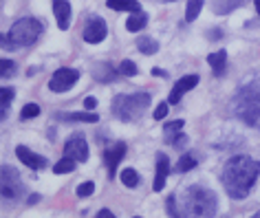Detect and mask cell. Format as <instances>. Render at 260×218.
<instances>
[{
  "instance_id": "cell-1",
  "label": "cell",
  "mask_w": 260,
  "mask_h": 218,
  "mask_svg": "<svg viewBox=\"0 0 260 218\" xmlns=\"http://www.w3.org/2000/svg\"><path fill=\"white\" fill-rule=\"evenodd\" d=\"M260 174V161L251 157H232L227 161L225 170H223V185L227 190V194L236 201H243V198L249 194L253 183Z\"/></svg>"
},
{
  "instance_id": "cell-2",
  "label": "cell",
  "mask_w": 260,
  "mask_h": 218,
  "mask_svg": "<svg viewBox=\"0 0 260 218\" xmlns=\"http://www.w3.org/2000/svg\"><path fill=\"white\" fill-rule=\"evenodd\" d=\"M236 115L245 124L260 128V82L243 86L236 95Z\"/></svg>"
},
{
  "instance_id": "cell-3",
  "label": "cell",
  "mask_w": 260,
  "mask_h": 218,
  "mask_svg": "<svg viewBox=\"0 0 260 218\" xmlns=\"http://www.w3.org/2000/svg\"><path fill=\"white\" fill-rule=\"evenodd\" d=\"M150 106V93H135V95H117L113 99V115L121 121H137L144 111Z\"/></svg>"
},
{
  "instance_id": "cell-4",
  "label": "cell",
  "mask_w": 260,
  "mask_h": 218,
  "mask_svg": "<svg viewBox=\"0 0 260 218\" xmlns=\"http://www.w3.org/2000/svg\"><path fill=\"white\" fill-rule=\"evenodd\" d=\"M218 201L212 190L203 188V185H192L187 190V209L194 218H212L216 214Z\"/></svg>"
},
{
  "instance_id": "cell-5",
  "label": "cell",
  "mask_w": 260,
  "mask_h": 218,
  "mask_svg": "<svg viewBox=\"0 0 260 218\" xmlns=\"http://www.w3.org/2000/svg\"><path fill=\"white\" fill-rule=\"evenodd\" d=\"M42 33V22L36 18H20L14 22V27L9 31V38L16 47H31Z\"/></svg>"
},
{
  "instance_id": "cell-6",
  "label": "cell",
  "mask_w": 260,
  "mask_h": 218,
  "mask_svg": "<svg viewBox=\"0 0 260 218\" xmlns=\"http://www.w3.org/2000/svg\"><path fill=\"white\" fill-rule=\"evenodd\" d=\"M24 194V185L20 172L11 165H0V198L18 201Z\"/></svg>"
},
{
  "instance_id": "cell-7",
  "label": "cell",
  "mask_w": 260,
  "mask_h": 218,
  "mask_svg": "<svg viewBox=\"0 0 260 218\" xmlns=\"http://www.w3.org/2000/svg\"><path fill=\"white\" fill-rule=\"evenodd\" d=\"M64 157L73 159V161H86L88 159V143L82 132H75L67 139V143H64Z\"/></svg>"
},
{
  "instance_id": "cell-8",
  "label": "cell",
  "mask_w": 260,
  "mask_h": 218,
  "mask_svg": "<svg viewBox=\"0 0 260 218\" xmlns=\"http://www.w3.org/2000/svg\"><path fill=\"white\" fill-rule=\"evenodd\" d=\"M77 80H80V70H75V68H60V70H55V73L51 75L49 88L53 93H64V91H69V88L73 86Z\"/></svg>"
},
{
  "instance_id": "cell-9",
  "label": "cell",
  "mask_w": 260,
  "mask_h": 218,
  "mask_svg": "<svg viewBox=\"0 0 260 218\" xmlns=\"http://www.w3.org/2000/svg\"><path fill=\"white\" fill-rule=\"evenodd\" d=\"M82 38L86 40L88 44H100L104 38H106V20L100 16H93L86 20V27H84V33Z\"/></svg>"
},
{
  "instance_id": "cell-10",
  "label": "cell",
  "mask_w": 260,
  "mask_h": 218,
  "mask_svg": "<svg viewBox=\"0 0 260 218\" xmlns=\"http://www.w3.org/2000/svg\"><path fill=\"white\" fill-rule=\"evenodd\" d=\"M123 155H126V143H123V141L115 143L113 148H108L106 152H104V163H106V168H108V176H110V178L115 176L117 165H119V161L123 159Z\"/></svg>"
},
{
  "instance_id": "cell-11",
  "label": "cell",
  "mask_w": 260,
  "mask_h": 218,
  "mask_svg": "<svg viewBox=\"0 0 260 218\" xmlns=\"http://www.w3.org/2000/svg\"><path fill=\"white\" fill-rule=\"evenodd\" d=\"M16 157L20 159V161L27 165V168H31V170L47 168V159L40 157V155H36V152H31L27 146H18V148H16Z\"/></svg>"
},
{
  "instance_id": "cell-12",
  "label": "cell",
  "mask_w": 260,
  "mask_h": 218,
  "mask_svg": "<svg viewBox=\"0 0 260 218\" xmlns=\"http://www.w3.org/2000/svg\"><path fill=\"white\" fill-rule=\"evenodd\" d=\"M168 174H170V159L159 152V155H157V174H154V185H152L154 192H161L166 188Z\"/></svg>"
},
{
  "instance_id": "cell-13",
  "label": "cell",
  "mask_w": 260,
  "mask_h": 218,
  "mask_svg": "<svg viewBox=\"0 0 260 218\" xmlns=\"http://www.w3.org/2000/svg\"><path fill=\"white\" fill-rule=\"evenodd\" d=\"M53 14H55L57 27L67 31L71 24V3L69 0H53Z\"/></svg>"
},
{
  "instance_id": "cell-14",
  "label": "cell",
  "mask_w": 260,
  "mask_h": 218,
  "mask_svg": "<svg viewBox=\"0 0 260 218\" xmlns=\"http://www.w3.org/2000/svg\"><path fill=\"white\" fill-rule=\"evenodd\" d=\"M55 119L60 121H82V124H97L100 121V117H97L95 113H60L55 115Z\"/></svg>"
},
{
  "instance_id": "cell-15",
  "label": "cell",
  "mask_w": 260,
  "mask_h": 218,
  "mask_svg": "<svg viewBox=\"0 0 260 218\" xmlns=\"http://www.w3.org/2000/svg\"><path fill=\"white\" fill-rule=\"evenodd\" d=\"M207 64L214 68V75H223L225 66H227V51L220 49V51H216V53H210L207 55Z\"/></svg>"
},
{
  "instance_id": "cell-16",
  "label": "cell",
  "mask_w": 260,
  "mask_h": 218,
  "mask_svg": "<svg viewBox=\"0 0 260 218\" xmlns=\"http://www.w3.org/2000/svg\"><path fill=\"white\" fill-rule=\"evenodd\" d=\"M93 78L97 82H115L117 73H115V68L110 66V64L102 62V64H95V66H93Z\"/></svg>"
},
{
  "instance_id": "cell-17",
  "label": "cell",
  "mask_w": 260,
  "mask_h": 218,
  "mask_svg": "<svg viewBox=\"0 0 260 218\" xmlns=\"http://www.w3.org/2000/svg\"><path fill=\"white\" fill-rule=\"evenodd\" d=\"M106 5L115 11H130V14H139L141 5L137 0H106Z\"/></svg>"
},
{
  "instance_id": "cell-18",
  "label": "cell",
  "mask_w": 260,
  "mask_h": 218,
  "mask_svg": "<svg viewBox=\"0 0 260 218\" xmlns=\"http://www.w3.org/2000/svg\"><path fill=\"white\" fill-rule=\"evenodd\" d=\"M11 101H14V88H0V121L7 119Z\"/></svg>"
},
{
  "instance_id": "cell-19",
  "label": "cell",
  "mask_w": 260,
  "mask_h": 218,
  "mask_svg": "<svg viewBox=\"0 0 260 218\" xmlns=\"http://www.w3.org/2000/svg\"><path fill=\"white\" fill-rule=\"evenodd\" d=\"M245 0H214L212 3V9L216 11V14H230L236 7H240Z\"/></svg>"
},
{
  "instance_id": "cell-20",
  "label": "cell",
  "mask_w": 260,
  "mask_h": 218,
  "mask_svg": "<svg viewBox=\"0 0 260 218\" xmlns=\"http://www.w3.org/2000/svg\"><path fill=\"white\" fill-rule=\"evenodd\" d=\"M146 24H148V16L139 11V14H133V16H130L128 20H126V29L133 31V33H137V31H141V29L146 27Z\"/></svg>"
},
{
  "instance_id": "cell-21",
  "label": "cell",
  "mask_w": 260,
  "mask_h": 218,
  "mask_svg": "<svg viewBox=\"0 0 260 218\" xmlns=\"http://www.w3.org/2000/svg\"><path fill=\"white\" fill-rule=\"evenodd\" d=\"M137 49L144 55H154L159 51V44H157V40H152V38H137Z\"/></svg>"
},
{
  "instance_id": "cell-22",
  "label": "cell",
  "mask_w": 260,
  "mask_h": 218,
  "mask_svg": "<svg viewBox=\"0 0 260 218\" xmlns=\"http://www.w3.org/2000/svg\"><path fill=\"white\" fill-rule=\"evenodd\" d=\"M197 84H199V75H185V78H181L177 84H174V88H177L179 93H187V91H192Z\"/></svg>"
},
{
  "instance_id": "cell-23",
  "label": "cell",
  "mask_w": 260,
  "mask_h": 218,
  "mask_svg": "<svg viewBox=\"0 0 260 218\" xmlns=\"http://www.w3.org/2000/svg\"><path fill=\"white\" fill-rule=\"evenodd\" d=\"M203 9V0H187V9H185V20L187 22H194L197 16L201 14Z\"/></svg>"
},
{
  "instance_id": "cell-24",
  "label": "cell",
  "mask_w": 260,
  "mask_h": 218,
  "mask_svg": "<svg viewBox=\"0 0 260 218\" xmlns=\"http://www.w3.org/2000/svg\"><path fill=\"white\" fill-rule=\"evenodd\" d=\"M16 70H18V64L14 60H3L0 57V78H14L16 75Z\"/></svg>"
},
{
  "instance_id": "cell-25",
  "label": "cell",
  "mask_w": 260,
  "mask_h": 218,
  "mask_svg": "<svg viewBox=\"0 0 260 218\" xmlns=\"http://www.w3.org/2000/svg\"><path fill=\"white\" fill-rule=\"evenodd\" d=\"M183 126H185V121L183 119H177V121H170V124L166 126V139L172 143V139L177 137V134H181V130H183Z\"/></svg>"
},
{
  "instance_id": "cell-26",
  "label": "cell",
  "mask_w": 260,
  "mask_h": 218,
  "mask_svg": "<svg viewBox=\"0 0 260 218\" xmlns=\"http://www.w3.org/2000/svg\"><path fill=\"white\" fill-rule=\"evenodd\" d=\"M121 183L126 185V188H137V183H139V174H137V170H133V168H126L121 172Z\"/></svg>"
},
{
  "instance_id": "cell-27",
  "label": "cell",
  "mask_w": 260,
  "mask_h": 218,
  "mask_svg": "<svg viewBox=\"0 0 260 218\" xmlns=\"http://www.w3.org/2000/svg\"><path fill=\"white\" fill-rule=\"evenodd\" d=\"M197 157L194 155H183L179 159V163H177V172H190L192 168H197Z\"/></svg>"
},
{
  "instance_id": "cell-28",
  "label": "cell",
  "mask_w": 260,
  "mask_h": 218,
  "mask_svg": "<svg viewBox=\"0 0 260 218\" xmlns=\"http://www.w3.org/2000/svg\"><path fill=\"white\" fill-rule=\"evenodd\" d=\"M73 170H75V161L73 159H67V157H64L62 161H57L53 168L55 174H67V172H73Z\"/></svg>"
},
{
  "instance_id": "cell-29",
  "label": "cell",
  "mask_w": 260,
  "mask_h": 218,
  "mask_svg": "<svg viewBox=\"0 0 260 218\" xmlns=\"http://www.w3.org/2000/svg\"><path fill=\"white\" fill-rule=\"evenodd\" d=\"M119 73L126 75V78H135V75L139 73V68H137V64H135L133 60H123L119 64Z\"/></svg>"
},
{
  "instance_id": "cell-30",
  "label": "cell",
  "mask_w": 260,
  "mask_h": 218,
  "mask_svg": "<svg viewBox=\"0 0 260 218\" xmlns=\"http://www.w3.org/2000/svg\"><path fill=\"white\" fill-rule=\"evenodd\" d=\"M38 115H40V106H38V104H27L22 108L20 117L22 119H34V117H38Z\"/></svg>"
},
{
  "instance_id": "cell-31",
  "label": "cell",
  "mask_w": 260,
  "mask_h": 218,
  "mask_svg": "<svg viewBox=\"0 0 260 218\" xmlns=\"http://www.w3.org/2000/svg\"><path fill=\"white\" fill-rule=\"evenodd\" d=\"M166 207H168V211H170V216H172V218H185V216H183V211L177 207V198H174V196L168 198Z\"/></svg>"
},
{
  "instance_id": "cell-32",
  "label": "cell",
  "mask_w": 260,
  "mask_h": 218,
  "mask_svg": "<svg viewBox=\"0 0 260 218\" xmlns=\"http://www.w3.org/2000/svg\"><path fill=\"white\" fill-rule=\"evenodd\" d=\"M95 192V183L93 181H86V183H82L80 188H77V196L80 198H86V196H90Z\"/></svg>"
},
{
  "instance_id": "cell-33",
  "label": "cell",
  "mask_w": 260,
  "mask_h": 218,
  "mask_svg": "<svg viewBox=\"0 0 260 218\" xmlns=\"http://www.w3.org/2000/svg\"><path fill=\"white\" fill-rule=\"evenodd\" d=\"M168 111H170V108H168V104H159L157 108H154L152 117H154V119H157V121H159V119H164V117H166V115H168Z\"/></svg>"
},
{
  "instance_id": "cell-34",
  "label": "cell",
  "mask_w": 260,
  "mask_h": 218,
  "mask_svg": "<svg viewBox=\"0 0 260 218\" xmlns=\"http://www.w3.org/2000/svg\"><path fill=\"white\" fill-rule=\"evenodd\" d=\"M0 49H7V51H11V49H16V44L11 42V38H9V35L0 33Z\"/></svg>"
},
{
  "instance_id": "cell-35",
  "label": "cell",
  "mask_w": 260,
  "mask_h": 218,
  "mask_svg": "<svg viewBox=\"0 0 260 218\" xmlns=\"http://www.w3.org/2000/svg\"><path fill=\"white\" fill-rule=\"evenodd\" d=\"M181 97H183V93H179L177 88H172V93H170V97H168V101H170V104H179Z\"/></svg>"
},
{
  "instance_id": "cell-36",
  "label": "cell",
  "mask_w": 260,
  "mask_h": 218,
  "mask_svg": "<svg viewBox=\"0 0 260 218\" xmlns=\"http://www.w3.org/2000/svg\"><path fill=\"white\" fill-rule=\"evenodd\" d=\"M95 106H97V99H95V97H86V99H84V108H88V111H93Z\"/></svg>"
},
{
  "instance_id": "cell-37",
  "label": "cell",
  "mask_w": 260,
  "mask_h": 218,
  "mask_svg": "<svg viewBox=\"0 0 260 218\" xmlns=\"http://www.w3.org/2000/svg\"><path fill=\"white\" fill-rule=\"evenodd\" d=\"M95 218H115V214H113V211H110V209H102V211H100V214H97Z\"/></svg>"
},
{
  "instance_id": "cell-38",
  "label": "cell",
  "mask_w": 260,
  "mask_h": 218,
  "mask_svg": "<svg viewBox=\"0 0 260 218\" xmlns=\"http://www.w3.org/2000/svg\"><path fill=\"white\" fill-rule=\"evenodd\" d=\"M152 75H154V78H166V70H161V68H152Z\"/></svg>"
},
{
  "instance_id": "cell-39",
  "label": "cell",
  "mask_w": 260,
  "mask_h": 218,
  "mask_svg": "<svg viewBox=\"0 0 260 218\" xmlns=\"http://www.w3.org/2000/svg\"><path fill=\"white\" fill-rule=\"evenodd\" d=\"M38 201H40V194H31V196H29V205H34V203H38Z\"/></svg>"
},
{
  "instance_id": "cell-40",
  "label": "cell",
  "mask_w": 260,
  "mask_h": 218,
  "mask_svg": "<svg viewBox=\"0 0 260 218\" xmlns=\"http://www.w3.org/2000/svg\"><path fill=\"white\" fill-rule=\"evenodd\" d=\"M256 11H258V16H260V0H256Z\"/></svg>"
},
{
  "instance_id": "cell-41",
  "label": "cell",
  "mask_w": 260,
  "mask_h": 218,
  "mask_svg": "<svg viewBox=\"0 0 260 218\" xmlns=\"http://www.w3.org/2000/svg\"><path fill=\"white\" fill-rule=\"evenodd\" d=\"M251 218H260V211H258V214H256V216H251Z\"/></svg>"
},
{
  "instance_id": "cell-42",
  "label": "cell",
  "mask_w": 260,
  "mask_h": 218,
  "mask_svg": "<svg viewBox=\"0 0 260 218\" xmlns=\"http://www.w3.org/2000/svg\"><path fill=\"white\" fill-rule=\"evenodd\" d=\"M168 3H172V0H168Z\"/></svg>"
},
{
  "instance_id": "cell-43",
  "label": "cell",
  "mask_w": 260,
  "mask_h": 218,
  "mask_svg": "<svg viewBox=\"0 0 260 218\" xmlns=\"http://www.w3.org/2000/svg\"><path fill=\"white\" fill-rule=\"evenodd\" d=\"M135 218H139V216H135Z\"/></svg>"
}]
</instances>
